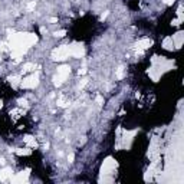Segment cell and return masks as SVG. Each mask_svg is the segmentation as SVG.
I'll return each mask as SVG.
<instances>
[{"label": "cell", "mask_w": 184, "mask_h": 184, "mask_svg": "<svg viewBox=\"0 0 184 184\" xmlns=\"http://www.w3.org/2000/svg\"><path fill=\"white\" fill-rule=\"evenodd\" d=\"M14 153L18 154V155H30L32 154V150L27 147V148H16L14 150Z\"/></svg>", "instance_id": "cell-15"}, {"label": "cell", "mask_w": 184, "mask_h": 184, "mask_svg": "<svg viewBox=\"0 0 184 184\" xmlns=\"http://www.w3.org/2000/svg\"><path fill=\"white\" fill-rule=\"evenodd\" d=\"M69 49H70V56L72 58L81 59L85 55V48H83L82 43H72L69 45Z\"/></svg>", "instance_id": "cell-6"}, {"label": "cell", "mask_w": 184, "mask_h": 184, "mask_svg": "<svg viewBox=\"0 0 184 184\" xmlns=\"http://www.w3.org/2000/svg\"><path fill=\"white\" fill-rule=\"evenodd\" d=\"M124 75H125V70H124V68H118V69H117V74H115L117 79H122Z\"/></svg>", "instance_id": "cell-17"}, {"label": "cell", "mask_w": 184, "mask_h": 184, "mask_svg": "<svg viewBox=\"0 0 184 184\" xmlns=\"http://www.w3.org/2000/svg\"><path fill=\"white\" fill-rule=\"evenodd\" d=\"M56 105L61 106V108H66V106L69 105V101H68L65 97H59L56 99Z\"/></svg>", "instance_id": "cell-13"}, {"label": "cell", "mask_w": 184, "mask_h": 184, "mask_svg": "<svg viewBox=\"0 0 184 184\" xmlns=\"http://www.w3.org/2000/svg\"><path fill=\"white\" fill-rule=\"evenodd\" d=\"M23 141L26 142V145L29 147V148H35L36 145H38V142H36V140H35V137H32V135H26L25 138H23Z\"/></svg>", "instance_id": "cell-11"}, {"label": "cell", "mask_w": 184, "mask_h": 184, "mask_svg": "<svg viewBox=\"0 0 184 184\" xmlns=\"http://www.w3.org/2000/svg\"><path fill=\"white\" fill-rule=\"evenodd\" d=\"M173 42H174V48H181V43H183V32H178V33H175L173 35Z\"/></svg>", "instance_id": "cell-10"}, {"label": "cell", "mask_w": 184, "mask_h": 184, "mask_svg": "<svg viewBox=\"0 0 184 184\" xmlns=\"http://www.w3.org/2000/svg\"><path fill=\"white\" fill-rule=\"evenodd\" d=\"M162 48L167 49V50H173L174 49V42H173V39H171L170 36L162 40Z\"/></svg>", "instance_id": "cell-12"}, {"label": "cell", "mask_w": 184, "mask_h": 184, "mask_svg": "<svg viewBox=\"0 0 184 184\" xmlns=\"http://www.w3.org/2000/svg\"><path fill=\"white\" fill-rule=\"evenodd\" d=\"M49 22H50V23H56L58 22V18H50V19H49Z\"/></svg>", "instance_id": "cell-26"}, {"label": "cell", "mask_w": 184, "mask_h": 184, "mask_svg": "<svg viewBox=\"0 0 184 184\" xmlns=\"http://www.w3.org/2000/svg\"><path fill=\"white\" fill-rule=\"evenodd\" d=\"M38 42V36L35 33H16L10 36L9 49L12 50V59L14 62H20L23 55L26 53L29 48Z\"/></svg>", "instance_id": "cell-1"}, {"label": "cell", "mask_w": 184, "mask_h": 184, "mask_svg": "<svg viewBox=\"0 0 184 184\" xmlns=\"http://www.w3.org/2000/svg\"><path fill=\"white\" fill-rule=\"evenodd\" d=\"M153 46V40L148 39V38H144V39L138 40V43H137V53H142L145 49H148Z\"/></svg>", "instance_id": "cell-8"}, {"label": "cell", "mask_w": 184, "mask_h": 184, "mask_svg": "<svg viewBox=\"0 0 184 184\" xmlns=\"http://www.w3.org/2000/svg\"><path fill=\"white\" fill-rule=\"evenodd\" d=\"M79 75H83V74H86V68H82V69H79V72H78Z\"/></svg>", "instance_id": "cell-25"}, {"label": "cell", "mask_w": 184, "mask_h": 184, "mask_svg": "<svg viewBox=\"0 0 184 184\" xmlns=\"http://www.w3.org/2000/svg\"><path fill=\"white\" fill-rule=\"evenodd\" d=\"M2 108H3V101L0 99V110H2Z\"/></svg>", "instance_id": "cell-27"}, {"label": "cell", "mask_w": 184, "mask_h": 184, "mask_svg": "<svg viewBox=\"0 0 184 184\" xmlns=\"http://www.w3.org/2000/svg\"><path fill=\"white\" fill-rule=\"evenodd\" d=\"M65 35H66V30H63V29H62V30H56L55 33H53L55 38H63Z\"/></svg>", "instance_id": "cell-18"}, {"label": "cell", "mask_w": 184, "mask_h": 184, "mask_svg": "<svg viewBox=\"0 0 184 184\" xmlns=\"http://www.w3.org/2000/svg\"><path fill=\"white\" fill-rule=\"evenodd\" d=\"M35 6H36L35 2H30V3H27L26 9H27V10H33V9H35Z\"/></svg>", "instance_id": "cell-20"}, {"label": "cell", "mask_w": 184, "mask_h": 184, "mask_svg": "<svg viewBox=\"0 0 184 184\" xmlns=\"http://www.w3.org/2000/svg\"><path fill=\"white\" fill-rule=\"evenodd\" d=\"M117 168V161H115L112 157H108L104 160L102 162V167H101V174L102 175H110L112 174V171Z\"/></svg>", "instance_id": "cell-5"}, {"label": "cell", "mask_w": 184, "mask_h": 184, "mask_svg": "<svg viewBox=\"0 0 184 184\" xmlns=\"http://www.w3.org/2000/svg\"><path fill=\"white\" fill-rule=\"evenodd\" d=\"M180 23H181V19H174V20H173V23H171V25H173V26H178Z\"/></svg>", "instance_id": "cell-22"}, {"label": "cell", "mask_w": 184, "mask_h": 184, "mask_svg": "<svg viewBox=\"0 0 184 184\" xmlns=\"http://www.w3.org/2000/svg\"><path fill=\"white\" fill-rule=\"evenodd\" d=\"M97 102L99 104V105H102V104H104V98H102L101 95H98V97H97Z\"/></svg>", "instance_id": "cell-23"}, {"label": "cell", "mask_w": 184, "mask_h": 184, "mask_svg": "<svg viewBox=\"0 0 184 184\" xmlns=\"http://www.w3.org/2000/svg\"><path fill=\"white\" fill-rule=\"evenodd\" d=\"M12 168H9V167H5V168H2L0 170V181H7V180L12 178Z\"/></svg>", "instance_id": "cell-9"}, {"label": "cell", "mask_w": 184, "mask_h": 184, "mask_svg": "<svg viewBox=\"0 0 184 184\" xmlns=\"http://www.w3.org/2000/svg\"><path fill=\"white\" fill-rule=\"evenodd\" d=\"M74 158H75L74 154H69V155H68V161H69V162H74Z\"/></svg>", "instance_id": "cell-24"}, {"label": "cell", "mask_w": 184, "mask_h": 184, "mask_svg": "<svg viewBox=\"0 0 184 184\" xmlns=\"http://www.w3.org/2000/svg\"><path fill=\"white\" fill-rule=\"evenodd\" d=\"M19 105L20 106H27V101L26 99H19Z\"/></svg>", "instance_id": "cell-21"}, {"label": "cell", "mask_w": 184, "mask_h": 184, "mask_svg": "<svg viewBox=\"0 0 184 184\" xmlns=\"http://www.w3.org/2000/svg\"><path fill=\"white\" fill-rule=\"evenodd\" d=\"M39 85V74H32L20 81V88L23 89H35Z\"/></svg>", "instance_id": "cell-4"}, {"label": "cell", "mask_w": 184, "mask_h": 184, "mask_svg": "<svg viewBox=\"0 0 184 184\" xmlns=\"http://www.w3.org/2000/svg\"><path fill=\"white\" fill-rule=\"evenodd\" d=\"M36 66L33 62H27V63H25V65L22 66V72L23 74H26V72H30V70H33Z\"/></svg>", "instance_id": "cell-14"}, {"label": "cell", "mask_w": 184, "mask_h": 184, "mask_svg": "<svg viewBox=\"0 0 184 184\" xmlns=\"http://www.w3.org/2000/svg\"><path fill=\"white\" fill-rule=\"evenodd\" d=\"M20 81H22V79H20V76H16V75H14V76H10V78H9V82L12 83L14 88H18V85H20Z\"/></svg>", "instance_id": "cell-16"}, {"label": "cell", "mask_w": 184, "mask_h": 184, "mask_svg": "<svg viewBox=\"0 0 184 184\" xmlns=\"http://www.w3.org/2000/svg\"><path fill=\"white\" fill-rule=\"evenodd\" d=\"M69 74H70V68L68 65L59 66V68H58V70H56V75L53 76V85H56V86L62 85V83H63L66 79H68Z\"/></svg>", "instance_id": "cell-2"}, {"label": "cell", "mask_w": 184, "mask_h": 184, "mask_svg": "<svg viewBox=\"0 0 184 184\" xmlns=\"http://www.w3.org/2000/svg\"><path fill=\"white\" fill-rule=\"evenodd\" d=\"M70 56L69 45H61L56 49L52 50V59L53 61H65Z\"/></svg>", "instance_id": "cell-3"}, {"label": "cell", "mask_w": 184, "mask_h": 184, "mask_svg": "<svg viewBox=\"0 0 184 184\" xmlns=\"http://www.w3.org/2000/svg\"><path fill=\"white\" fill-rule=\"evenodd\" d=\"M29 178V170H25V171H20V173H16L14 175H12L10 181L12 183H25L27 181Z\"/></svg>", "instance_id": "cell-7"}, {"label": "cell", "mask_w": 184, "mask_h": 184, "mask_svg": "<svg viewBox=\"0 0 184 184\" xmlns=\"http://www.w3.org/2000/svg\"><path fill=\"white\" fill-rule=\"evenodd\" d=\"M88 82H89V79H88V78H83V79H81V82H79V85H78V86H79V89H82V88L85 86V85H86Z\"/></svg>", "instance_id": "cell-19"}]
</instances>
